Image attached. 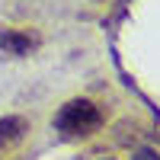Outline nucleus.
<instances>
[{"mask_svg":"<svg viewBox=\"0 0 160 160\" xmlns=\"http://www.w3.org/2000/svg\"><path fill=\"white\" fill-rule=\"evenodd\" d=\"M106 125V112L96 99L90 96H74L58 106V112L51 115V128L61 141H87Z\"/></svg>","mask_w":160,"mask_h":160,"instance_id":"f257e3e1","label":"nucleus"},{"mask_svg":"<svg viewBox=\"0 0 160 160\" xmlns=\"http://www.w3.org/2000/svg\"><path fill=\"white\" fill-rule=\"evenodd\" d=\"M42 48V35L35 29H0V51L7 58H29Z\"/></svg>","mask_w":160,"mask_h":160,"instance_id":"f03ea898","label":"nucleus"},{"mask_svg":"<svg viewBox=\"0 0 160 160\" xmlns=\"http://www.w3.org/2000/svg\"><path fill=\"white\" fill-rule=\"evenodd\" d=\"M29 135V122L22 115H3L0 118V154H10L13 148H19Z\"/></svg>","mask_w":160,"mask_h":160,"instance_id":"7ed1b4c3","label":"nucleus"},{"mask_svg":"<svg viewBox=\"0 0 160 160\" xmlns=\"http://www.w3.org/2000/svg\"><path fill=\"white\" fill-rule=\"evenodd\" d=\"M131 160H160V154H154L151 148H144V151H138V154L131 157Z\"/></svg>","mask_w":160,"mask_h":160,"instance_id":"20e7f679","label":"nucleus"}]
</instances>
